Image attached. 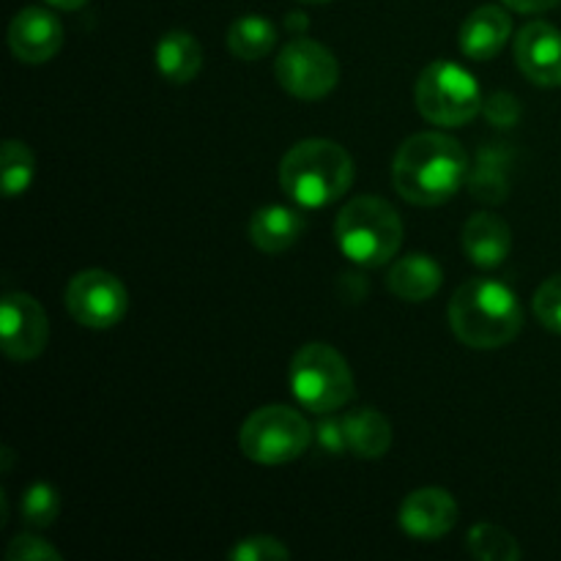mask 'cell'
Here are the masks:
<instances>
[{"mask_svg":"<svg viewBox=\"0 0 561 561\" xmlns=\"http://www.w3.org/2000/svg\"><path fill=\"white\" fill-rule=\"evenodd\" d=\"M469 157L455 137L442 131L411 135L392 162L394 190L414 206H442L469 179Z\"/></svg>","mask_w":561,"mask_h":561,"instance_id":"1","label":"cell"},{"mask_svg":"<svg viewBox=\"0 0 561 561\" xmlns=\"http://www.w3.org/2000/svg\"><path fill=\"white\" fill-rule=\"evenodd\" d=\"M449 327L469 348L493 351L518 337L524 312L518 296L507 285L499 279L474 277L453 294Z\"/></svg>","mask_w":561,"mask_h":561,"instance_id":"2","label":"cell"},{"mask_svg":"<svg viewBox=\"0 0 561 561\" xmlns=\"http://www.w3.org/2000/svg\"><path fill=\"white\" fill-rule=\"evenodd\" d=\"M354 184V159L340 142L310 137L290 148L279 162V186L301 208H323L340 201Z\"/></svg>","mask_w":561,"mask_h":561,"instance_id":"3","label":"cell"},{"mask_svg":"<svg viewBox=\"0 0 561 561\" xmlns=\"http://www.w3.org/2000/svg\"><path fill=\"white\" fill-rule=\"evenodd\" d=\"M334 236L351 263L378 268L398 255L403 244V219L381 197L362 195L340 211Z\"/></svg>","mask_w":561,"mask_h":561,"instance_id":"4","label":"cell"},{"mask_svg":"<svg viewBox=\"0 0 561 561\" xmlns=\"http://www.w3.org/2000/svg\"><path fill=\"white\" fill-rule=\"evenodd\" d=\"M294 398L312 414H332L354 398V373L337 348L307 343L296 351L288 373Z\"/></svg>","mask_w":561,"mask_h":561,"instance_id":"5","label":"cell"},{"mask_svg":"<svg viewBox=\"0 0 561 561\" xmlns=\"http://www.w3.org/2000/svg\"><path fill=\"white\" fill-rule=\"evenodd\" d=\"M414 99L422 118L438 126H463L485 107L474 75L453 60H433L416 80Z\"/></svg>","mask_w":561,"mask_h":561,"instance_id":"6","label":"cell"},{"mask_svg":"<svg viewBox=\"0 0 561 561\" xmlns=\"http://www.w3.org/2000/svg\"><path fill=\"white\" fill-rule=\"evenodd\" d=\"M312 442V427L288 405H263L252 411L239 431V447L261 466H283L301 458Z\"/></svg>","mask_w":561,"mask_h":561,"instance_id":"7","label":"cell"},{"mask_svg":"<svg viewBox=\"0 0 561 561\" xmlns=\"http://www.w3.org/2000/svg\"><path fill=\"white\" fill-rule=\"evenodd\" d=\"M277 82L301 102H318L329 96L340 80V66L332 49L312 38H290L279 53L277 66H274Z\"/></svg>","mask_w":561,"mask_h":561,"instance_id":"8","label":"cell"},{"mask_svg":"<svg viewBox=\"0 0 561 561\" xmlns=\"http://www.w3.org/2000/svg\"><path fill=\"white\" fill-rule=\"evenodd\" d=\"M66 310L80 327L110 329L124 321L129 294L115 274L104 268H85L66 285Z\"/></svg>","mask_w":561,"mask_h":561,"instance_id":"9","label":"cell"},{"mask_svg":"<svg viewBox=\"0 0 561 561\" xmlns=\"http://www.w3.org/2000/svg\"><path fill=\"white\" fill-rule=\"evenodd\" d=\"M3 354L14 362H31L47 348L49 321L44 307L31 294H5L0 305Z\"/></svg>","mask_w":561,"mask_h":561,"instance_id":"10","label":"cell"},{"mask_svg":"<svg viewBox=\"0 0 561 561\" xmlns=\"http://www.w3.org/2000/svg\"><path fill=\"white\" fill-rule=\"evenodd\" d=\"M9 47L22 64H47L64 47V25L53 11L27 5L11 20Z\"/></svg>","mask_w":561,"mask_h":561,"instance_id":"11","label":"cell"},{"mask_svg":"<svg viewBox=\"0 0 561 561\" xmlns=\"http://www.w3.org/2000/svg\"><path fill=\"white\" fill-rule=\"evenodd\" d=\"M515 60L535 85H561V33L548 22H529L515 36Z\"/></svg>","mask_w":561,"mask_h":561,"instance_id":"12","label":"cell"},{"mask_svg":"<svg viewBox=\"0 0 561 561\" xmlns=\"http://www.w3.org/2000/svg\"><path fill=\"white\" fill-rule=\"evenodd\" d=\"M458 524V504L444 488H420L400 504V526L414 540H438Z\"/></svg>","mask_w":561,"mask_h":561,"instance_id":"13","label":"cell"},{"mask_svg":"<svg viewBox=\"0 0 561 561\" xmlns=\"http://www.w3.org/2000/svg\"><path fill=\"white\" fill-rule=\"evenodd\" d=\"M510 33L513 20L502 5H480L460 25V53L471 60H493L504 49Z\"/></svg>","mask_w":561,"mask_h":561,"instance_id":"14","label":"cell"},{"mask_svg":"<svg viewBox=\"0 0 561 561\" xmlns=\"http://www.w3.org/2000/svg\"><path fill=\"white\" fill-rule=\"evenodd\" d=\"M513 236L510 225L491 211H480L466 222L463 250L469 261L480 268H496L507 261Z\"/></svg>","mask_w":561,"mask_h":561,"instance_id":"15","label":"cell"},{"mask_svg":"<svg viewBox=\"0 0 561 561\" xmlns=\"http://www.w3.org/2000/svg\"><path fill=\"white\" fill-rule=\"evenodd\" d=\"M305 233V217L290 206H263L252 214L250 239L266 255H279L290 250Z\"/></svg>","mask_w":561,"mask_h":561,"instance_id":"16","label":"cell"},{"mask_svg":"<svg viewBox=\"0 0 561 561\" xmlns=\"http://www.w3.org/2000/svg\"><path fill=\"white\" fill-rule=\"evenodd\" d=\"M442 266L425 252H414V255H403L400 261H394V266L389 268L387 285L398 299L427 301L442 288Z\"/></svg>","mask_w":561,"mask_h":561,"instance_id":"17","label":"cell"},{"mask_svg":"<svg viewBox=\"0 0 561 561\" xmlns=\"http://www.w3.org/2000/svg\"><path fill=\"white\" fill-rule=\"evenodd\" d=\"M345 438H348L351 455L362 460H378L392 447V425L387 416L376 409H354L343 416Z\"/></svg>","mask_w":561,"mask_h":561,"instance_id":"18","label":"cell"},{"mask_svg":"<svg viewBox=\"0 0 561 561\" xmlns=\"http://www.w3.org/2000/svg\"><path fill=\"white\" fill-rule=\"evenodd\" d=\"M510 168H513V151L502 146L480 148L477 162L469 168V190L477 201L491 206L502 203L510 195Z\"/></svg>","mask_w":561,"mask_h":561,"instance_id":"19","label":"cell"},{"mask_svg":"<svg viewBox=\"0 0 561 561\" xmlns=\"http://www.w3.org/2000/svg\"><path fill=\"white\" fill-rule=\"evenodd\" d=\"M203 66V47L192 33L168 31L157 44V69L173 85L195 80Z\"/></svg>","mask_w":561,"mask_h":561,"instance_id":"20","label":"cell"},{"mask_svg":"<svg viewBox=\"0 0 561 561\" xmlns=\"http://www.w3.org/2000/svg\"><path fill=\"white\" fill-rule=\"evenodd\" d=\"M274 44H277V27H274L266 16H239L228 31L230 53L241 60L266 58L274 49Z\"/></svg>","mask_w":561,"mask_h":561,"instance_id":"21","label":"cell"},{"mask_svg":"<svg viewBox=\"0 0 561 561\" xmlns=\"http://www.w3.org/2000/svg\"><path fill=\"white\" fill-rule=\"evenodd\" d=\"M466 548L477 561H518L520 548L510 531L496 524H474L466 535Z\"/></svg>","mask_w":561,"mask_h":561,"instance_id":"22","label":"cell"},{"mask_svg":"<svg viewBox=\"0 0 561 561\" xmlns=\"http://www.w3.org/2000/svg\"><path fill=\"white\" fill-rule=\"evenodd\" d=\"M0 164H3V195H25L27 186L33 184V173H36V159H33L31 148L22 140H5L3 151H0Z\"/></svg>","mask_w":561,"mask_h":561,"instance_id":"23","label":"cell"},{"mask_svg":"<svg viewBox=\"0 0 561 561\" xmlns=\"http://www.w3.org/2000/svg\"><path fill=\"white\" fill-rule=\"evenodd\" d=\"M60 513V496L49 482H33L20 499L22 524L31 529H47Z\"/></svg>","mask_w":561,"mask_h":561,"instance_id":"24","label":"cell"},{"mask_svg":"<svg viewBox=\"0 0 561 561\" xmlns=\"http://www.w3.org/2000/svg\"><path fill=\"white\" fill-rule=\"evenodd\" d=\"M288 557H290L288 548H285L277 537H268V535L244 537V540L236 542V548L230 551V559L233 561H277Z\"/></svg>","mask_w":561,"mask_h":561,"instance_id":"25","label":"cell"},{"mask_svg":"<svg viewBox=\"0 0 561 561\" xmlns=\"http://www.w3.org/2000/svg\"><path fill=\"white\" fill-rule=\"evenodd\" d=\"M535 316L551 332L561 334V274L546 279L535 294Z\"/></svg>","mask_w":561,"mask_h":561,"instance_id":"26","label":"cell"},{"mask_svg":"<svg viewBox=\"0 0 561 561\" xmlns=\"http://www.w3.org/2000/svg\"><path fill=\"white\" fill-rule=\"evenodd\" d=\"M9 561H60V553L55 551L49 542H44L36 535H20L11 540L9 551H5Z\"/></svg>","mask_w":561,"mask_h":561,"instance_id":"27","label":"cell"},{"mask_svg":"<svg viewBox=\"0 0 561 561\" xmlns=\"http://www.w3.org/2000/svg\"><path fill=\"white\" fill-rule=\"evenodd\" d=\"M485 115L491 124L513 126L515 121H518L520 107L518 102H515V96H510V93H493V96L485 102Z\"/></svg>","mask_w":561,"mask_h":561,"instance_id":"28","label":"cell"},{"mask_svg":"<svg viewBox=\"0 0 561 561\" xmlns=\"http://www.w3.org/2000/svg\"><path fill=\"white\" fill-rule=\"evenodd\" d=\"M316 436H318V444H321L329 455H343L345 449H348L343 420H323L321 425L316 427Z\"/></svg>","mask_w":561,"mask_h":561,"instance_id":"29","label":"cell"},{"mask_svg":"<svg viewBox=\"0 0 561 561\" xmlns=\"http://www.w3.org/2000/svg\"><path fill=\"white\" fill-rule=\"evenodd\" d=\"M504 3H507L510 9L520 11V14H540V11L553 9L559 0H504Z\"/></svg>","mask_w":561,"mask_h":561,"instance_id":"30","label":"cell"},{"mask_svg":"<svg viewBox=\"0 0 561 561\" xmlns=\"http://www.w3.org/2000/svg\"><path fill=\"white\" fill-rule=\"evenodd\" d=\"M288 27L294 33H301V31H307V27H310V20H307L305 14H299V11H294V14H288Z\"/></svg>","mask_w":561,"mask_h":561,"instance_id":"31","label":"cell"},{"mask_svg":"<svg viewBox=\"0 0 561 561\" xmlns=\"http://www.w3.org/2000/svg\"><path fill=\"white\" fill-rule=\"evenodd\" d=\"M47 3L55 5V9H60V11H77V9H82L88 0H47Z\"/></svg>","mask_w":561,"mask_h":561,"instance_id":"32","label":"cell"},{"mask_svg":"<svg viewBox=\"0 0 561 561\" xmlns=\"http://www.w3.org/2000/svg\"><path fill=\"white\" fill-rule=\"evenodd\" d=\"M301 3H316L318 5V3H329V0H301Z\"/></svg>","mask_w":561,"mask_h":561,"instance_id":"33","label":"cell"}]
</instances>
